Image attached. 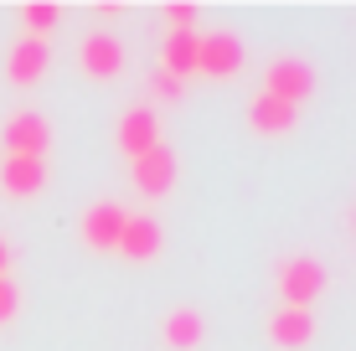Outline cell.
<instances>
[{"label": "cell", "mask_w": 356, "mask_h": 351, "mask_svg": "<svg viewBox=\"0 0 356 351\" xmlns=\"http://www.w3.org/2000/svg\"><path fill=\"white\" fill-rule=\"evenodd\" d=\"M161 341L170 351H196L207 341V316L202 310H191V305H176V310H165V320H161Z\"/></svg>", "instance_id": "8fae6325"}, {"label": "cell", "mask_w": 356, "mask_h": 351, "mask_svg": "<svg viewBox=\"0 0 356 351\" xmlns=\"http://www.w3.org/2000/svg\"><path fill=\"white\" fill-rule=\"evenodd\" d=\"M10 263H16V253H10V243H0V279H10Z\"/></svg>", "instance_id": "ffe728a7"}, {"label": "cell", "mask_w": 356, "mask_h": 351, "mask_svg": "<svg viewBox=\"0 0 356 351\" xmlns=\"http://www.w3.org/2000/svg\"><path fill=\"white\" fill-rule=\"evenodd\" d=\"M161 72L170 78H196V31H165L161 42Z\"/></svg>", "instance_id": "9a60e30c"}, {"label": "cell", "mask_w": 356, "mask_h": 351, "mask_svg": "<svg viewBox=\"0 0 356 351\" xmlns=\"http://www.w3.org/2000/svg\"><path fill=\"white\" fill-rule=\"evenodd\" d=\"M124 222H129V212L119 207V202H93V207L83 212V243L98 248V253L119 248V233H124Z\"/></svg>", "instance_id": "ba28073f"}, {"label": "cell", "mask_w": 356, "mask_h": 351, "mask_svg": "<svg viewBox=\"0 0 356 351\" xmlns=\"http://www.w3.org/2000/svg\"><path fill=\"white\" fill-rule=\"evenodd\" d=\"M238 67H243L238 31H207V36H196V72H202V78H232Z\"/></svg>", "instance_id": "5b68a950"}, {"label": "cell", "mask_w": 356, "mask_h": 351, "mask_svg": "<svg viewBox=\"0 0 356 351\" xmlns=\"http://www.w3.org/2000/svg\"><path fill=\"white\" fill-rule=\"evenodd\" d=\"M161 243H165V233H161V222H155V217H129L114 253H124L129 263H150L155 253H161Z\"/></svg>", "instance_id": "4fadbf2b"}, {"label": "cell", "mask_w": 356, "mask_h": 351, "mask_svg": "<svg viewBox=\"0 0 356 351\" xmlns=\"http://www.w3.org/2000/svg\"><path fill=\"white\" fill-rule=\"evenodd\" d=\"M268 341H274L279 351H305L315 341V316H310V310L279 305L274 316H268Z\"/></svg>", "instance_id": "30bf717a"}, {"label": "cell", "mask_w": 356, "mask_h": 351, "mask_svg": "<svg viewBox=\"0 0 356 351\" xmlns=\"http://www.w3.org/2000/svg\"><path fill=\"white\" fill-rule=\"evenodd\" d=\"M294 119H300V108L268 99V93H253V99H248V129H253V135H289Z\"/></svg>", "instance_id": "5bb4252c"}, {"label": "cell", "mask_w": 356, "mask_h": 351, "mask_svg": "<svg viewBox=\"0 0 356 351\" xmlns=\"http://www.w3.org/2000/svg\"><path fill=\"white\" fill-rule=\"evenodd\" d=\"M321 289H325V263L321 259L294 253V259L279 263V300H284L289 310H310Z\"/></svg>", "instance_id": "6da1fadb"}, {"label": "cell", "mask_w": 356, "mask_h": 351, "mask_svg": "<svg viewBox=\"0 0 356 351\" xmlns=\"http://www.w3.org/2000/svg\"><path fill=\"white\" fill-rule=\"evenodd\" d=\"M150 93H155V99H170V104H176L181 93H186V83H181V78H170V72H161V67H155V78H150Z\"/></svg>", "instance_id": "ac0fdd59"}, {"label": "cell", "mask_w": 356, "mask_h": 351, "mask_svg": "<svg viewBox=\"0 0 356 351\" xmlns=\"http://www.w3.org/2000/svg\"><path fill=\"white\" fill-rule=\"evenodd\" d=\"M47 67H52V52H47V42H31V36H21V42L6 52V78L16 83V88H31V83H42Z\"/></svg>", "instance_id": "9c48e42d"}, {"label": "cell", "mask_w": 356, "mask_h": 351, "mask_svg": "<svg viewBox=\"0 0 356 351\" xmlns=\"http://www.w3.org/2000/svg\"><path fill=\"white\" fill-rule=\"evenodd\" d=\"M16 310H21V289L10 284V279H0V325L16 320Z\"/></svg>", "instance_id": "d6986e66"}, {"label": "cell", "mask_w": 356, "mask_h": 351, "mask_svg": "<svg viewBox=\"0 0 356 351\" xmlns=\"http://www.w3.org/2000/svg\"><path fill=\"white\" fill-rule=\"evenodd\" d=\"M129 176H134V191H140V197L161 202V197H170V186H176L181 161H176V150L161 140L155 150H145V155H134V161H129Z\"/></svg>", "instance_id": "7a4b0ae2"}, {"label": "cell", "mask_w": 356, "mask_h": 351, "mask_svg": "<svg viewBox=\"0 0 356 351\" xmlns=\"http://www.w3.org/2000/svg\"><path fill=\"white\" fill-rule=\"evenodd\" d=\"M47 186V161H31V155H6L0 161V191L6 197H36Z\"/></svg>", "instance_id": "7c38bea8"}, {"label": "cell", "mask_w": 356, "mask_h": 351, "mask_svg": "<svg viewBox=\"0 0 356 351\" xmlns=\"http://www.w3.org/2000/svg\"><path fill=\"white\" fill-rule=\"evenodd\" d=\"M0 140H6V155H31V161H47V150H52V124H47L36 108H21V114L6 119Z\"/></svg>", "instance_id": "277c9868"}, {"label": "cell", "mask_w": 356, "mask_h": 351, "mask_svg": "<svg viewBox=\"0 0 356 351\" xmlns=\"http://www.w3.org/2000/svg\"><path fill=\"white\" fill-rule=\"evenodd\" d=\"M264 93H268V99H279V104H289V108L310 104L315 67L305 63V57H274V63H268V78H264Z\"/></svg>", "instance_id": "3957f363"}, {"label": "cell", "mask_w": 356, "mask_h": 351, "mask_svg": "<svg viewBox=\"0 0 356 351\" xmlns=\"http://www.w3.org/2000/svg\"><path fill=\"white\" fill-rule=\"evenodd\" d=\"M351 227H356V212H351Z\"/></svg>", "instance_id": "44dd1931"}, {"label": "cell", "mask_w": 356, "mask_h": 351, "mask_svg": "<svg viewBox=\"0 0 356 351\" xmlns=\"http://www.w3.org/2000/svg\"><path fill=\"white\" fill-rule=\"evenodd\" d=\"M21 21H26L31 42H47V36L57 31V21H63V10H57L52 0H26V6H21Z\"/></svg>", "instance_id": "2e32d148"}, {"label": "cell", "mask_w": 356, "mask_h": 351, "mask_svg": "<svg viewBox=\"0 0 356 351\" xmlns=\"http://www.w3.org/2000/svg\"><path fill=\"white\" fill-rule=\"evenodd\" d=\"M161 21H165V31H196V6H186V0H165Z\"/></svg>", "instance_id": "e0dca14e"}, {"label": "cell", "mask_w": 356, "mask_h": 351, "mask_svg": "<svg viewBox=\"0 0 356 351\" xmlns=\"http://www.w3.org/2000/svg\"><path fill=\"white\" fill-rule=\"evenodd\" d=\"M114 140H119V150H124V161L155 150V145H161V114H155V108H124L119 124H114Z\"/></svg>", "instance_id": "52a82bcc"}, {"label": "cell", "mask_w": 356, "mask_h": 351, "mask_svg": "<svg viewBox=\"0 0 356 351\" xmlns=\"http://www.w3.org/2000/svg\"><path fill=\"white\" fill-rule=\"evenodd\" d=\"M78 67L98 83L119 78V72H124V42H119L114 31H88L78 42Z\"/></svg>", "instance_id": "8992f818"}]
</instances>
